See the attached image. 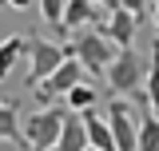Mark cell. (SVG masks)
Instances as JSON below:
<instances>
[{"label":"cell","mask_w":159,"mask_h":151,"mask_svg":"<svg viewBox=\"0 0 159 151\" xmlns=\"http://www.w3.org/2000/svg\"><path fill=\"white\" fill-rule=\"evenodd\" d=\"M84 24H103V12L92 0H64V12H60V32H76Z\"/></svg>","instance_id":"cell-7"},{"label":"cell","mask_w":159,"mask_h":151,"mask_svg":"<svg viewBox=\"0 0 159 151\" xmlns=\"http://www.w3.org/2000/svg\"><path fill=\"white\" fill-rule=\"evenodd\" d=\"M107 131H111V139H116V151H135V112H131V103H123V99H111L107 103Z\"/></svg>","instance_id":"cell-5"},{"label":"cell","mask_w":159,"mask_h":151,"mask_svg":"<svg viewBox=\"0 0 159 151\" xmlns=\"http://www.w3.org/2000/svg\"><path fill=\"white\" fill-rule=\"evenodd\" d=\"M24 56H28V36H4L0 40V80L20 72Z\"/></svg>","instance_id":"cell-10"},{"label":"cell","mask_w":159,"mask_h":151,"mask_svg":"<svg viewBox=\"0 0 159 151\" xmlns=\"http://www.w3.org/2000/svg\"><path fill=\"white\" fill-rule=\"evenodd\" d=\"M32 4H36V0H8V8H12V12H24V8H32Z\"/></svg>","instance_id":"cell-17"},{"label":"cell","mask_w":159,"mask_h":151,"mask_svg":"<svg viewBox=\"0 0 159 151\" xmlns=\"http://www.w3.org/2000/svg\"><path fill=\"white\" fill-rule=\"evenodd\" d=\"M64 56H68V48H64V44H52V40L28 36V56H24V60H28V80H24V84L32 88L36 80H44V76L52 72Z\"/></svg>","instance_id":"cell-4"},{"label":"cell","mask_w":159,"mask_h":151,"mask_svg":"<svg viewBox=\"0 0 159 151\" xmlns=\"http://www.w3.org/2000/svg\"><path fill=\"white\" fill-rule=\"evenodd\" d=\"M119 8H127V12H135V20L139 24H143V16H147V4H151V0H116Z\"/></svg>","instance_id":"cell-16"},{"label":"cell","mask_w":159,"mask_h":151,"mask_svg":"<svg viewBox=\"0 0 159 151\" xmlns=\"http://www.w3.org/2000/svg\"><path fill=\"white\" fill-rule=\"evenodd\" d=\"M151 4H155V0H151Z\"/></svg>","instance_id":"cell-22"},{"label":"cell","mask_w":159,"mask_h":151,"mask_svg":"<svg viewBox=\"0 0 159 151\" xmlns=\"http://www.w3.org/2000/svg\"><path fill=\"white\" fill-rule=\"evenodd\" d=\"M80 151H99V147H92V143H84V147H80Z\"/></svg>","instance_id":"cell-20"},{"label":"cell","mask_w":159,"mask_h":151,"mask_svg":"<svg viewBox=\"0 0 159 151\" xmlns=\"http://www.w3.org/2000/svg\"><path fill=\"white\" fill-rule=\"evenodd\" d=\"M64 112H68V103H64V95H56V99L44 103L40 112L24 115L20 131H24L28 151H48L52 143H56V131H60V123H64Z\"/></svg>","instance_id":"cell-2"},{"label":"cell","mask_w":159,"mask_h":151,"mask_svg":"<svg viewBox=\"0 0 159 151\" xmlns=\"http://www.w3.org/2000/svg\"><path fill=\"white\" fill-rule=\"evenodd\" d=\"M64 48H68V56L80 60L84 76H103V68H107V64H111V56H116V44L103 36L96 24L76 28V32H72V44H64Z\"/></svg>","instance_id":"cell-1"},{"label":"cell","mask_w":159,"mask_h":151,"mask_svg":"<svg viewBox=\"0 0 159 151\" xmlns=\"http://www.w3.org/2000/svg\"><path fill=\"white\" fill-rule=\"evenodd\" d=\"M143 68H147V60L139 56L131 44H127V48H116L111 64L103 68V80H107L111 95H131V92H139V84H143Z\"/></svg>","instance_id":"cell-3"},{"label":"cell","mask_w":159,"mask_h":151,"mask_svg":"<svg viewBox=\"0 0 159 151\" xmlns=\"http://www.w3.org/2000/svg\"><path fill=\"white\" fill-rule=\"evenodd\" d=\"M143 80H147V95H143V103H147V112L159 115V44L151 48V64L143 68Z\"/></svg>","instance_id":"cell-14"},{"label":"cell","mask_w":159,"mask_h":151,"mask_svg":"<svg viewBox=\"0 0 159 151\" xmlns=\"http://www.w3.org/2000/svg\"><path fill=\"white\" fill-rule=\"evenodd\" d=\"M0 139L12 143L16 151H28L24 131H20V103L16 99H0Z\"/></svg>","instance_id":"cell-9"},{"label":"cell","mask_w":159,"mask_h":151,"mask_svg":"<svg viewBox=\"0 0 159 151\" xmlns=\"http://www.w3.org/2000/svg\"><path fill=\"white\" fill-rule=\"evenodd\" d=\"M80 119H84V135H88V143H92V147L116 151V139H111V131H107V119H103V115H96L92 108H84Z\"/></svg>","instance_id":"cell-11"},{"label":"cell","mask_w":159,"mask_h":151,"mask_svg":"<svg viewBox=\"0 0 159 151\" xmlns=\"http://www.w3.org/2000/svg\"><path fill=\"white\" fill-rule=\"evenodd\" d=\"M64 103H68L72 112H84V108H96V103H99V95H96V88H92L88 80H76V84L64 92Z\"/></svg>","instance_id":"cell-13"},{"label":"cell","mask_w":159,"mask_h":151,"mask_svg":"<svg viewBox=\"0 0 159 151\" xmlns=\"http://www.w3.org/2000/svg\"><path fill=\"white\" fill-rule=\"evenodd\" d=\"M99 32L111 40L116 48H127V44L135 40V32H139V20H135V12H127V8L111 4V12H107L103 24H99Z\"/></svg>","instance_id":"cell-6"},{"label":"cell","mask_w":159,"mask_h":151,"mask_svg":"<svg viewBox=\"0 0 159 151\" xmlns=\"http://www.w3.org/2000/svg\"><path fill=\"white\" fill-rule=\"evenodd\" d=\"M0 8H8V0H0Z\"/></svg>","instance_id":"cell-21"},{"label":"cell","mask_w":159,"mask_h":151,"mask_svg":"<svg viewBox=\"0 0 159 151\" xmlns=\"http://www.w3.org/2000/svg\"><path fill=\"white\" fill-rule=\"evenodd\" d=\"M88 143V135H84V119H80V112H64V123H60V131H56V143L48 151H80Z\"/></svg>","instance_id":"cell-8"},{"label":"cell","mask_w":159,"mask_h":151,"mask_svg":"<svg viewBox=\"0 0 159 151\" xmlns=\"http://www.w3.org/2000/svg\"><path fill=\"white\" fill-rule=\"evenodd\" d=\"M135 151H159V115L143 112V119L135 123Z\"/></svg>","instance_id":"cell-12"},{"label":"cell","mask_w":159,"mask_h":151,"mask_svg":"<svg viewBox=\"0 0 159 151\" xmlns=\"http://www.w3.org/2000/svg\"><path fill=\"white\" fill-rule=\"evenodd\" d=\"M92 4H99V8H111V4H116V0H92Z\"/></svg>","instance_id":"cell-19"},{"label":"cell","mask_w":159,"mask_h":151,"mask_svg":"<svg viewBox=\"0 0 159 151\" xmlns=\"http://www.w3.org/2000/svg\"><path fill=\"white\" fill-rule=\"evenodd\" d=\"M151 20H155V28H159V0L151 4Z\"/></svg>","instance_id":"cell-18"},{"label":"cell","mask_w":159,"mask_h":151,"mask_svg":"<svg viewBox=\"0 0 159 151\" xmlns=\"http://www.w3.org/2000/svg\"><path fill=\"white\" fill-rule=\"evenodd\" d=\"M36 4H40V16H44V24L60 32V12H64V0H36Z\"/></svg>","instance_id":"cell-15"}]
</instances>
